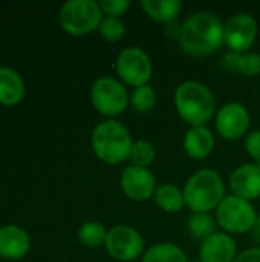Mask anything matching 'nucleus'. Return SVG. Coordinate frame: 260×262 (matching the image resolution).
I'll return each mask as SVG.
<instances>
[{
    "mask_svg": "<svg viewBox=\"0 0 260 262\" xmlns=\"http://www.w3.org/2000/svg\"><path fill=\"white\" fill-rule=\"evenodd\" d=\"M222 20L207 11L190 15L182 23V32L179 38L181 49L192 57H204L221 48L224 43Z\"/></svg>",
    "mask_w": 260,
    "mask_h": 262,
    "instance_id": "nucleus-1",
    "label": "nucleus"
},
{
    "mask_svg": "<svg viewBox=\"0 0 260 262\" xmlns=\"http://www.w3.org/2000/svg\"><path fill=\"white\" fill-rule=\"evenodd\" d=\"M175 106L181 118L195 126H205L216 111L213 92L199 81L188 80L178 86L175 92Z\"/></svg>",
    "mask_w": 260,
    "mask_h": 262,
    "instance_id": "nucleus-2",
    "label": "nucleus"
},
{
    "mask_svg": "<svg viewBox=\"0 0 260 262\" xmlns=\"http://www.w3.org/2000/svg\"><path fill=\"white\" fill-rule=\"evenodd\" d=\"M132 146L129 129L116 120H106L97 124L92 132L93 152L106 164L116 166L129 160Z\"/></svg>",
    "mask_w": 260,
    "mask_h": 262,
    "instance_id": "nucleus-3",
    "label": "nucleus"
},
{
    "mask_svg": "<svg viewBox=\"0 0 260 262\" xmlns=\"http://www.w3.org/2000/svg\"><path fill=\"white\" fill-rule=\"evenodd\" d=\"M185 206L193 213H208L225 198L222 177L213 169H201L193 173L184 187Z\"/></svg>",
    "mask_w": 260,
    "mask_h": 262,
    "instance_id": "nucleus-4",
    "label": "nucleus"
},
{
    "mask_svg": "<svg viewBox=\"0 0 260 262\" xmlns=\"http://www.w3.org/2000/svg\"><path fill=\"white\" fill-rule=\"evenodd\" d=\"M60 25L72 35H84L100 28L103 11L95 0H69L60 9Z\"/></svg>",
    "mask_w": 260,
    "mask_h": 262,
    "instance_id": "nucleus-5",
    "label": "nucleus"
},
{
    "mask_svg": "<svg viewBox=\"0 0 260 262\" xmlns=\"http://www.w3.org/2000/svg\"><path fill=\"white\" fill-rule=\"evenodd\" d=\"M218 224L230 233H247L254 229L257 213L253 204L236 195L225 196L216 209Z\"/></svg>",
    "mask_w": 260,
    "mask_h": 262,
    "instance_id": "nucleus-6",
    "label": "nucleus"
},
{
    "mask_svg": "<svg viewBox=\"0 0 260 262\" xmlns=\"http://www.w3.org/2000/svg\"><path fill=\"white\" fill-rule=\"evenodd\" d=\"M90 101L100 114L116 117L126 111L130 97L121 81L112 77H101L90 88Z\"/></svg>",
    "mask_w": 260,
    "mask_h": 262,
    "instance_id": "nucleus-7",
    "label": "nucleus"
},
{
    "mask_svg": "<svg viewBox=\"0 0 260 262\" xmlns=\"http://www.w3.org/2000/svg\"><path fill=\"white\" fill-rule=\"evenodd\" d=\"M115 69L118 77L129 86H146L152 78V60L150 57L136 46L123 49L116 58Z\"/></svg>",
    "mask_w": 260,
    "mask_h": 262,
    "instance_id": "nucleus-8",
    "label": "nucleus"
},
{
    "mask_svg": "<svg viewBox=\"0 0 260 262\" xmlns=\"http://www.w3.org/2000/svg\"><path fill=\"white\" fill-rule=\"evenodd\" d=\"M107 253L121 262L135 261L144 252V239L141 233L130 226H115L107 232L106 238Z\"/></svg>",
    "mask_w": 260,
    "mask_h": 262,
    "instance_id": "nucleus-9",
    "label": "nucleus"
},
{
    "mask_svg": "<svg viewBox=\"0 0 260 262\" xmlns=\"http://www.w3.org/2000/svg\"><path fill=\"white\" fill-rule=\"evenodd\" d=\"M257 21L253 15L241 12L233 15L224 26V43L236 54H245L256 41Z\"/></svg>",
    "mask_w": 260,
    "mask_h": 262,
    "instance_id": "nucleus-10",
    "label": "nucleus"
},
{
    "mask_svg": "<svg viewBox=\"0 0 260 262\" xmlns=\"http://www.w3.org/2000/svg\"><path fill=\"white\" fill-rule=\"evenodd\" d=\"M250 127L248 109L241 103H227L218 111L216 129L225 140L242 138Z\"/></svg>",
    "mask_w": 260,
    "mask_h": 262,
    "instance_id": "nucleus-11",
    "label": "nucleus"
},
{
    "mask_svg": "<svg viewBox=\"0 0 260 262\" xmlns=\"http://www.w3.org/2000/svg\"><path fill=\"white\" fill-rule=\"evenodd\" d=\"M121 189L133 201H147L156 192L155 175L149 169L129 166L121 173Z\"/></svg>",
    "mask_w": 260,
    "mask_h": 262,
    "instance_id": "nucleus-12",
    "label": "nucleus"
},
{
    "mask_svg": "<svg viewBox=\"0 0 260 262\" xmlns=\"http://www.w3.org/2000/svg\"><path fill=\"white\" fill-rule=\"evenodd\" d=\"M230 189L247 201L260 196V164H242L230 177Z\"/></svg>",
    "mask_w": 260,
    "mask_h": 262,
    "instance_id": "nucleus-13",
    "label": "nucleus"
},
{
    "mask_svg": "<svg viewBox=\"0 0 260 262\" xmlns=\"http://www.w3.org/2000/svg\"><path fill=\"white\" fill-rule=\"evenodd\" d=\"M236 243L228 233H215L202 241L199 258L202 262H233L236 259Z\"/></svg>",
    "mask_w": 260,
    "mask_h": 262,
    "instance_id": "nucleus-14",
    "label": "nucleus"
},
{
    "mask_svg": "<svg viewBox=\"0 0 260 262\" xmlns=\"http://www.w3.org/2000/svg\"><path fill=\"white\" fill-rule=\"evenodd\" d=\"M29 235L17 226L0 227V256L6 259H18L29 252Z\"/></svg>",
    "mask_w": 260,
    "mask_h": 262,
    "instance_id": "nucleus-15",
    "label": "nucleus"
},
{
    "mask_svg": "<svg viewBox=\"0 0 260 262\" xmlns=\"http://www.w3.org/2000/svg\"><path fill=\"white\" fill-rule=\"evenodd\" d=\"M215 147V137L205 126H195L187 130L184 137V150L190 158L202 160L211 154Z\"/></svg>",
    "mask_w": 260,
    "mask_h": 262,
    "instance_id": "nucleus-16",
    "label": "nucleus"
},
{
    "mask_svg": "<svg viewBox=\"0 0 260 262\" xmlns=\"http://www.w3.org/2000/svg\"><path fill=\"white\" fill-rule=\"evenodd\" d=\"M23 95L25 84L21 77L11 68H0V104H17Z\"/></svg>",
    "mask_w": 260,
    "mask_h": 262,
    "instance_id": "nucleus-17",
    "label": "nucleus"
},
{
    "mask_svg": "<svg viewBox=\"0 0 260 262\" xmlns=\"http://www.w3.org/2000/svg\"><path fill=\"white\" fill-rule=\"evenodd\" d=\"M222 66L230 72L236 71L245 77H256V75H260V54L228 52V54H225V57L222 60Z\"/></svg>",
    "mask_w": 260,
    "mask_h": 262,
    "instance_id": "nucleus-18",
    "label": "nucleus"
},
{
    "mask_svg": "<svg viewBox=\"0 0 260 262\" xmlns=\"http://www.w3.org/2000/svg\"><path fill=\"white\" fill-rule=\"evenodd\" d=\"M141 8L144 12L161 23H172L176 20L182 9V2L179 0H143Z\"/></svg>",
    "mask_w": 260,
    "mask_h": 262,
    "instance_id": "nucleus-19",
    "label": "nucleus"
},
{
    "mask_svg": "<svg viewBox=\"0 0 260 262\" xmlns=\"http://www.w3.org/2000/svg\"><path fill=\"white\" fill-rule=\"evenodd\" d=\"M155 203L159 209L164 212H179L185 206L184 192L170 183H166L159 187H156V192L153 195Z\"/></svg>",
    "mask_w": 260,
    "mask_h": 262,
    "instance_id": "nucleus-20",
    "label": "nucleus"
},
{
    "mask_svg": "<svg viewBox=\"0 0 260 262\" xmlns=\"http://www.w3.org/2000/svg\"><path fill=\"white\" fill-rule=\"evenodd\" d=\"M143 262H188L185 252L173 243H159L152 246L143 255Z\"/></svg>",
    "mask_w": 260,
    "mask_h": 262,
    "instance_id": "nucleus-21",
    "label": "nucleus"
},
{
    "mask_svg": "<svg viewBox=\"0 0 260 262\" xmlns=\"http://www.w3.org/2000/svg\"><path fill=\"white\" fill-rule=\"evenodd\" d=\"M187 230L196 241H205L216 233V221L210 213H193L187 221Z\"/></svg>",
    "mask_w": 260,
    "mask_h": 262,
    "instance_id": "nucleus-22",
    "label": "nucleus"
},
{
    "mask_svg": "<svg viewBox=\"0 0 260 262\" xmlns=\"http://www.w3.org/2000/svg\"><path fill=\"white\" fill-rule=\"evenodd\" d=\"M156 101H158L156 91L149 84L135 88V91L130 95V106L133 107L135 112H139V114L150 112L156 106Z\"/></svg>",
    "mask_w": 260,
    "mask_h": 262,
    "instance_id": "nucleus-23",
    "label": "nucleus"
},
{
    "mask_svg": "<svg viewBox=\"0 0 260 262\" xmlns=\"http://www.w3.org/2000/svg\"><path fill=\"white\" fill-rule=\"evenodd\" d=\"M78 238L87 247H98L106 243L107 232L100 223L86 221L78 230Z\"/></svg>",
    "mask_w": 260,
    "mask_h": 262,
    "instance_id": "nucleus-24",
    "label": "nucleus"
},
{
    "mask_svg": "<svg viewBox=\"0 0 260 262\" xmlns=\"http://www.w3.org/2000/svg\"><path fill=\"white\" fill-rule=\"evenodd\" d=\"M155 147L152 146V143L144 141V140H138L133 143L132 150H130V161L132 166L136 167H143V169H149V166L153 163L155 160Z\"/></svg>",
    "mask_w": 260,
    "mask_h": 262,
    "instance_id": "nucleus-25",
    "label": "nucleus"
},
{
    "mask_svg": "<svg viewBox=\"0 0 260 262\" xmlns=\"http://www.w3.org/2000/svg\"><path fill=\"white\" fill-rule=\"evenodd\" d=\"M101 37L107 41H118L123 38L124 32H126V28H124V23L116 18V17H104L100 28H98Z\"/></svg>",
    "mask_w": 260,
    "mask_h": 262,
    "instance_id": "nucleus-26",
    "label": "nucleus"
},
{
    "mask_svg": "<svg viewBox=\"0 0 260 262\" xmlns=\"http://www.w3.org/2000/svg\"><path fill=\"white\" fill-rule=\"evenodd\" d=\"M100 8H101L103 14H106L107 17L120 18L130 8V0H101Z\"/></svg>",
    "mask_w": 260,
    "mask_h": 262,
    "instance_id": "nucleus-27",
    "label": "nucleus"
},
{
    "mask_svg": "<svg viewBox=\"0 0 260 262\" xmlns=\"http://www.w3.org/2000/svg\"><path fill=\"white\" fill-rule=\"evenodd\" d=\"M245 150L251 158L260 163V130H254L245 138Z\"/></svg>",
    "mask_w": 260,
    "mask_h": 262,
    "instance_id": "nucleus-28",
    "label": "nucleus"
},
{
    "mask_svg": "<svg viewBox=\"0 0 260 262\" xmlns=\"http://www.w3.org/2000/svg\"><path fill=\"white\" fill-rule=\"evenodd\" d=\"M233 262H260V247L248 249L242 252L239 256H236V259Z\"/></svg>",
    "mask_w": 260,
    "mask_h": 262,
    "instance_id": "nucleus-29",
    "label": "nucleus"
},
{
    "mask_svg": "<svg viewBox=\"0 0 260 262\" xmlns=\"http://www.w3.org/2000/svg\"><path fill=\"white\" fill-rule=\"evenodd\" d=\"M166 35L169 37V38H176V40H179L181 38V32H182V23H179V21H172V23H167L166 25Z\"/></svg>",
    "mask_w": 260,
    "mask_h": 262,
    "instance_id": "nucleus-30",
    "label": "nucleus"
},
{
    "mask_svg": "<svg viewBox=\"0 0 260 262\" xmlns=\"http://www.w3.org/2000/svg\"><path fill=\"white\" fill-rule=\"evenodd\" d=\"M254 230H256V233H257V238L260 239V216H257V223H256V226H254Z\"/></svg>",
    "mask_w": 260,
    "mask_h": 262,
    "instance_id": "nucleus-31",
    "label": "nucleus"
},
{
    "mask_svg": "<svg viewBox=\"0 0 260 262\" xmlns=\"http://www.w3.org/2000/svg\"><path fill=\"white\" fill-rule=\"evenodd\" d=\"M192 262H202V261H201V259H199V261H192Z\"/></svg>",
    "mask_w": 260,
    "mask_h": 262,
    "instance_id": "nucleus-32",
    "label": "nucleus"
}]
</instances>
